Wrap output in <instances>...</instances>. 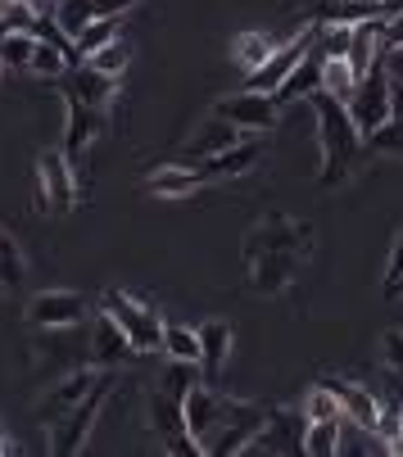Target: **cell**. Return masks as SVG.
Instances as JSON below:
<instances>
[{"label": "cell", "instance_id": "6da1fadb", "mask_svg": "<svg viewBox=\"0 0 403 457\" xmlns=\"http://www.w3.org/2000/svg\"><path fill=\"white\" fill-rule=\"evenodd\" d=\"M313 113H317V145H322V172L317 181L331 190V186H345L363 159V132H358V122L349 118V104L345 100H335L326 91H313L308 96Z\"/></svg>", "mask_w": 403, "mask_h": 457}, {"label": "cell", "instance_id": "7a4b0ae2", "mask_svg": "<svg viewBox=\"0 0 403 457\" xmlns=\"http://www.w3.org/2000/svg\"><path fill=\"white\" fill-rule=\"evenodd\" d=\"M249 408H254L249 399H231V395H218V389H209V385H195L190 395H186V430L205 444V453H209L214 439H218L231 421H240Z\"/></svg>", "mask_w": 403, "mask_h": 457}, {"label": "cell", "instance_id": "3957f363", "mask_svg": "<svg viewBox=\"0 0 403 457\" xmlns=\"http://www.w3.org/2000/svg\"><path fill=\"white\" fill-rule=\"evenodd\" d=\"M109 389H113V371L100 367V380L91 385V395H87L78 408H69L59 421H50V453L73 457V453L87 448V435H91V426H96V417H100V408H105V399H109Z\"/></svg>", "mask_w": 403, "mask_h": 457}, {"label": "cell", "instance_id": "277c9868", "mask_svg": "<svg viewBox=\"0 0 403 457\" xmlns=\"http://www.w3.org/2000/svg\"><path fill=\"white\" fill-rule=\"evenodd\" d=\"M100 308L127 331V340H131V349H137V353H150V349L164 345V321H159V312L146 308L137 295H127V290H105V295H100Z\"/></svg>", "mask_w": 403, "mask_h": 457}, {"label": "cell", "instance_id": "5b68a950", "mask_svg": "<svg viewBox=\"0 0 403 457\" xmlns=\"http://www.w3.org/2000/svg\"><path fill=\"white\" fill-rule=\"evenodd\" d=\"M317 37H322V28H317V23H304L290 41H281L273 54H267V63H258L254 73H245V87H249V91H263V96H273V91L295 73V63L317 46Z\"/></svg>", "mask_w": 403, "mask_h": 457}, {"label": "cell", "instance_id": "8992f818", "mask_svg": "<svg viewBox=\"0 0 403 457\" xmlns=\"http://www.w3.org/2000/svg\"><path fill=\"white\" fill-rule=\"evenodd\" d=\"M78 200V172H73V159L63 150H46L37 159V209H50V213H69Z\"/></svg>", "mask_w": 403, "mask_h": 457}, {"label": "cell", "instance_id": "52a82bcc", "mask_svg": "<svg viewBox=\"0 0 403 457\" xmlns=\"http://www.w3.org/2000/svg\"><path fill=\"white\" fill-rule=\"evenodd\" d=\"M267 249H295V253L308 258V249H313V227H308V222H295V218H281V213H267L258 227L245 231V268L254 263L258 253H267Z\"/></svg>", "mask_w": 403, "mask_h": 457}, {"label": "cell", "instance_id": "ba28073f", "mask_svg": "<svg viewBox=\"0 0 403 457\" xmlns=\"http://www.w3.org/2000/svg\"><path fill=\"white\" fill-rule=\"evenodd\" d=\"M214 113L227 118V122H236L240 132L249 137V132H273L277 118H281V104H277V96H263V91H249V87H245V91L218 100Z\"/></svg>", "mask_w": 403, "mask_h": 457}, {"label": "cell", "instance_id": "9c48e42d", "mask_svg": "<svg viewBox=\"0 0 403 457\" xmlns=\"http://www.w3.org/2000/svg\"><path fill=\"white\" fill-rule=\"evenodd\" d=\"M349 118L358 122L363 141L376 132L385 118H394V109H390V73H385V63H376V69L358 82V91H354V100H349Z\"/></svg>", "mask_w": 403, "mask_h": 457}, {"label": "cell", "instance_id": "30bf717a", "mask_svg": "<svg viewBox=\"0 0 403 457\" xmlns=\"http://www.w3.org/2000/svg\"><path fill=\"white\" fill-rule=\"evenodd\" d=\"M87 317V299L73 290H41L28 299V321L41 326V331H69Z\"/></svg>", "mask_w": 403, "mask_h": 457}, {"label": "cell", "instance_id": "8fae6325", "mask_svg": "<svg viewBox=\"0 0 403 457\" xmlns=\"http://www.w3.org/2000/svg\"><path fill=\"white\" fill-rule=\"evenodd\" d=\"M322 385L335 395V403H340V417L349 426H358L363 435H376V421H381V403L367 385L358 380H345V376H322Z\"/></svg>", "mask_w": 403, "mask_h": 457}, {"label": "cell", "instance_id": "7c38bea8", "mask_svg": "<svg viewBox=\"0 0 403 457\" xmlns=\"http://www.w3.org/2000/svg\"><path fill=\"white\" fill-rule=\"evenodd\" d=\"M304 426L308 417L304 412H290V408H267V421L263 430L249 439L245 453H304Z\"/></svg>", "mask_w": 403, "mask_h": 457}, {"label": "cell", "instance_id": "4fadbf2b", "mask_svg": "<svg viewBox=\"0 0 403 457\" xmlns=\"http://www.w3.org/2000/svg\"><path fill=\"white\" fill-rule=\"evenodd\" d=\"M299 263H304V253H295V249H267V253L254 258L245 272H249V286H254L258 295H281V290L295 281Z\"/></svg>", "mask_w": 403, "mask_h": 457}, {"label": "cell", "instance_id": "5bb4252c", "mask_svg": "<svg viewBox=\"0 0 403 457\" xmlns=\"http://www.w3.org/2000/svg\"><path fill=\"white\" fill-rule=\"evenodd\" d=\"M385 23H390V14H372V19H363V23L349 28V50H345V59H349V69H354L358 78H367L376 63H381Z\"/></svg>", "mask_w": 403, "mask_h": 457}, {"label": "cell", "instance_id": "9a60e30c", "mask_svg": "<svg viewBox=\"0 0 403 457\" xmlns=\"http://www.w3.org/2000/svg\"><path fill=\"white\" fill-rule=\"evenodd\" d=\"M59 100H63V154L78 159V154H87V145L100 132V109L78 96H59Z\"/></svg>", "mask_w": 403, "mask_h": 457}, {"label": "cell", "instance_id": "2e32d148", "mask_svg": "<svg viewBox=\"0 0 403 457\" xmlns=\"http://www.w3.org/2000/svg\"><path fill=\"white\" fill-rule=\"evenodd\" d=\"M258 154H263L258 141H236V145H227V150H218V154H209V159H199L195 168H199V177H205V181L245 177V172L258 163Z\"/></svg>", "mask_w": 403, "mask_h": 457}, {"label": "cell", "instance_id": "e0dca14e", "mask_svg": "<svg viewBox=\"0 0 403 457\" xmlns=\"http://www.w3.org/2000/svg\"><path fill=\"white\" fill-rule=\"evenodd\" d=\"M322 69H326V54H322V46H313V50L295 63V73L273 91L277 104H295V100H308L313 91H322Z\"/></svg>", "mask_w": 403, "mask_h": 457}, {"label": "cell", "instance_id": "ac0fdd59", "mask_svg": "<svg viewBox=\"0 0 403 457\" xmlns=\"http://www.w3.org/2000/svg\"><path fill=\"white\" fill-rule=\"evenodd\" d=\"M199 186H205V177H199L195 163H164L146 177V190L159 195V200H186V195H195Z\"/></svg>", "mask_w": 403, "mask_h": 457}, {"label": "cell", "instance_id": "d6986e66", "mask_svg": "<svg viewBox=\"0 0 403 457\" xmlns=\"http://www.w3.org/2000/svg\"><path fill=\"white\" fill-rule=\"evenodd\" d=\"M236 141H245V132L236 122H227V118H205L199 122V132L186 141V159L190 163H199V159H209V154H218V150H227V145H236Z\"/></svg>", "mask_w": 403, "mask_h": 457}, {"label": "cell", "instance_id": "ffe728a7", "mask_svg": "<svg viewBox=\"0 0 403 457\" xmlns=\"http://www.w3.org/2000/svg\"><path fill=\"white\" fill-rule=\"evenodd\" d=\"M96 380H100V371H73V376H63V380L50 389V395L41 399V417H46V421H59L63 412L78 408V403L91 395Z\"/></svg>", "mask_w": 403, "mask_h": 457}, {"label": "cell", "instance_id": "44dd1931", "mask_svg": "<svg viewBox=\"0 0 403 457\" xmlns=\"http://www.w3.org/2000/svg\"><path fill=\"white\" fill-rule=\"evenodd\" d=\"M91 353H96V362L100 367H113V362H122V358H131L137 349H131V340H127V331L122 326L100 308V317H96V326H91Z\"/></svg>", "mask_w": 403, "mask_h": 457}, {"label": "cell", "instance_id": "7402d4cb", "mask_svg": "<svg viewBox=\"0 0 403 457\" xmlns=\"http://www.w3.org/2000/svg\"><path fill=\"white\" fill-rule=\"evenodd\" d=\"M227 358H231V326L227 321H205L199 326V371L214 380Z\"/></svg>", "mask_w": 403, "mask_h": 457}, {"label": "cell", "instance_id": "603a6c76", "mask_svg": "<svg viewBox=\"0 0 403 457\" xmlns=\"http://www.w3.org/2000/svg\"><path fill=\"white\" fill-rule=\"evenodd\" d=\"M146 412H150V430L159 439H172V435L186 430V403L172 399V395H164V389H155V395L146 399Z\"/></svg>", "mask_w": 403, "mask_h": 457}, {"label": "cell", "instance_id": "cb8c5ba5", "mask_svg": "<svg viewBox=\"0 0 403 457\" xmlns=\"http://www.w3.org/2000/svg\"><path fill=\"white\" fill-rule=\"evenodd\" d=\"M372 14H385V10H372V5H363V0H317L308 23H317V28H349V23H363Z\"/></svg>", "mask_w": 403, "mask_h": 457}, {"label": "cell", "instance_id": "d4e9b609", "mask_svg": "<svg viewBox=\"0 0 403 457\" xmlns=\"http://www.w3.org/2000/svg\"><path fill=\"white\" fill-rule=\"evenodd\" d=\"M78 100H87V104H96V109H105L113 96H118V78H109V73H100V69H91V63L82 59L78 63V91H73Z\"/></svg>", "mask_w": 403, "mask_h": 457}, {"label": "cell", "instance_id": "484cf974", "mask_svg": "<svg viewBox=\"0 0 403 457\" xmlns=\"http://www.w3.org/2000/svg\"><path fill=\"white\" fill-rule=\"evenodd\" d=\"M50 14H55V23L69 32L73 41L100 19V14H96V0H55V10H50Z\"/></svg>", "mask_w": 403, "mask_h": 457}, {"label": "cell", "instance_id": "4316f807", "mask_svg": "<svg viewBox=\"0 0 403 457\" xmlns=\"http://www.w3.org/2000/svg\"><path fill=\"white\" fill-rule=\"evenodd\" d=\"M358 82H363V78L349 69V59H345V54L326 59V69H322V91H326V96H335V100H345V104H349L354 91H358Z\"/></svg>", "mask_w": 403, "mask_h": 457}, {"label": "cell", "instance_id": "83f0119b", "mask_svg": "<svg viewBox=\"0 0 403 457\" xmlns=\"http://www.w3.org/2000/svg\"><path fill=\"white\" fill-rule=\"evenodd\" d=\"M277 50V41L267 37V32H240L236 41H231V59L240 63L245 73H254L258 63H267V54Z\"/></svg>", "mask_w": 403, "mask_h": 457}, {"label": "cell", "instance_id": "f1b7e54d", "mask_svg": "<svg viewBox=\"0 0 403 457\" xmlns=\"http://www.w3.org/2000/svg\"><path fill=\"white\" fill-rule=\"evenodd\" d=\"M304 453L308 457H335V453H340V417L308 421L304 426Z\"/></svg>", "mask_w": 403, "mask_h": 457}, {"label": "cell", "instance_id": "f546056e", "mask_svg": "<svg viewBox=\"0 0 403 457\" xmlns=\"http://www.w3.org/2000/svg\"><path fill=\"white\" fill-rule=\"evenodd\" d=\"M168 358H181V362H199V331L195 326H181V321H164V345H159Z\"/></svg>", "mask_w": 403, "mask_h": 457}, {"label": "cell", "instance_id": "4dcf8cb0", "mask_svg": "<svg viewBox=\"0 0 403 457\" xmlns=\"http://www.w3.org/2000/svg\"><path fill=\"white\" fill-rule=\"evenodd\" d=\"M199 362H181V358H168V367H164V376H159V389L164 395H172V399H181L186 403V395L199 385Z\"/></svg>", "mask_w": 403, "mask_h": 457}, {"label": "cell", "instance_id": "1f68e13d", "mask_svg": "<svg viewBox=\"0 0 403 457\" xmlns=\"http://www.w3.org/2000/svg\"><path fill=\"white\" fill-rule=\"evenodd\" d=\"M0 281H5V290H19L28 281V258L10 231H0Z\"/></svg>", "mask_w": 403, "mask_h": 457}, {"label": "cell", "instance_id": "d6a6232c", "mask_svg": "<svg viewBox=\"0 0 403 457\" xmlns=\"http://www.w3.org/2000/svg\"><path fill=\"white\" fill-rule=\"evenodd\" d=\"M28 69H32L37 78H63L69 69H78V63H73L69 50H59V46H50V41L37 37V50H32V63H28Z\"/></svg>", "mask_w": 403, "mask_h": 457}, {"label": "cell", "instance_id": "836d02e7", "mask_svg": "<svg viewBox=\"0 0 403 457\" xmlns=\"http://www.w3.org/2000/svg\"><path fill=\"white\" fill-rule=\"evenodd\" d=\"M32 50H37V37L32 32H23V28L0 32V63H5V69H28Z\"/></svg>", "mask_w": 403, "mask_h": 457}, {"label": "cell", "instance_id": "e575fe53", "mask_svg": "<svg viewBox=\"0 0 403 457\" xmlns=\"http://www.w3.org/2000/svg\"><path fill=\"white\" fill-rule=\"evenodd\" d=\"M87 63H91V69H100V73H109V78H122V73H127V63H131V46L118 37V41H109V46L91 50V54H87Z\"/></svg>", "mask_w": 403, "mask_h": 457}, {"label": "cell", "instance_id": "d590c367", "mask_svg": "<svg viewBox=\"0 0 403 457\" xmlns=\"http://www.w3.org/2000/svg\"><path fill=\"white\" fill-rule=\"evenodd\" d=\"M122 37V19H96L82 37H78V50H82V59L91 54V50H100V46H109V41H118Z\"/></svg>", "mask_w": 403, "mask_h": 457}, {"label": "cell", "instance_id": "8d00e7d4", "mask_svg": "<svg viewBox=\"0 0 403 457\" xmlns=\"http://www.w3.org/2000/svg\"><path fill=\"white\" fill-rule=\"evenodd\" d=\"M304 417L308 421H331V417H340V403H335V395H331V389L317 380L313 389H308V399H304ZM345 421V417H340Z\"/></svg>", "mask_w": 403, "mask_h": 457}, {"label": "cell", "instance_id": "74e56055", "mask_svg": "<svg viewBox=\"0 0 403 457\" xmlns=\"http://www.w3.org/2000/svg\"><path fill=\"white\" fill-rule=\"evenodd\" d=\"M367 145L376 154H403V118H385L376 132L367 137Z\"/></svg>", "mask_w": 403, "mask_h": 457}, {"label": "cell", "instance_id": "f35d334b", "mask_svg": "<svg viewBox=\"0 0 403 457\" xmlns=\"http://www.w3.org/2000/svg\"><path fill=\"white\" fill-rule=\"evenodd\" d=\"M381 358L390 371H403V331H385L381 336Z\"/></svg>", "mask_w": 403, "mask_h": 457}, {"label": "cell", "instance_id": "ab89813d", "mask_svg": "<svg viewBox=\"0 0 403 457\" xmlns=\"http://www.w3.org/2000/svg\"><path fill=\"white\" fill-rule=\"evenodd\" d=\"M403 277V231H399V240H394V249H390V268H385V286H394Z\"/></svg>", "mask_w": 403, "mask_h": 457}, {"label": "cell", "instance_id": "60d3db41", "mask_svg": "<svg viewBox=\"0 0 403 457\" xmlns=\"http://www.w3.org/2000/svg\"><path fill=\"white\" fill-rule=\"evenodd\" d=\"M131 5H137V0H96V14L100 19H122Z\"/></svg>", "mask_w": 403, "mask_h": 457}, {"label": "cell", "instance_id": "b9f144b4", "mask_svg": "<svg viewBox=\"0 0 403 457\" xmlns=\"http://www.w3.org/2000/svg\"><path fill=\"white\" fill-rule=\"evenodd\" d=\"M399 41H403V10L390 14V23H385V46H399Z\"/></svg>", "mask_w": 403, "mask_h": 457}, {"label": "cell", "instance_id": "7bdbcfd3", "mask_svg": "<svg viewBox=\"0 0 403 457\" xmlns=\"http://www.w3.org/2000/svg\"><path fill=\"white\" fill-rule=\"evenodd\" d=\"M399 295H403V277H399L394 286H385V299H399Z\"/></svg>", "mask_w": 403, "mask_h": 457}, {"label": "cell", "instance_id": "ee69618b", "mask_svg": "<svg viewBox=\"0 0 403 457\" xmlns=\"http://www.w3.org/2000/svg\"><path fill=\"white\" fill-rule=\"evenodd\" d=\"M381 5H385V14H399V10H403V0H381Z\"/></svg>", "mask_w": 403, "mask_h": 457}, {"label": "cell", "instance_id": "f6af8a7d", "mask_svg": "<svg viewBox=\"0 0 403 457\" xmlns=\"http://www.w3.org/2000/svg\"><path fill=\"white\" fill-rule=\"evenodd\" d=\"M32 5H37V10L46 14V10H55V0H32Z\"/></svg>", "mask_w": 403, "mask_h": 457}, {"label": "cell", "instance_id": "bcb514c9", "mask_svg": "<svg viewBox=\"0 0 403 457\" xmlns=\"http://www.w3.org/2000/svg\"><path fill=\"white\" fill-rule=\"evenodd\" d=\"M0 453H14V444H10L5 435H0Z\"/></svg>", "mask_w": 403, "mask_h": 457}, {"label": "cell", "instance_id": "7dc6e473", "mask_svg": "<svg viewBox=\"0 0 403 457\" xmlns=\"http://www.w3.org/2000/svg\"><path fill=\"white\" fill-rule=\"evenodd\" d=\"M363 5H372V10H385V5H381V0H363Z\"/></svg>", "mask_w": 403, "mask_h": 457}, {"label": "cell", "instance_id": "c3c4849f", "mask_svg": "<svg viewBox=\"0 0 403 457\" xmlns=\"http://www.w3.org/2000/svg\"><path fill=\"white\" fill-rule=\"evenodd\" d=\"M0 295H5V281H0Z\"/></svg>", "mask_w": 403, "mask_h": 457}, {"label": "cell", "instance_id": "681fc988", "mask_svg": "<svg viewBox=\"0 0 403 457\" xmlns=\"http://www.w3.org/2000/svg\"><path fill=\"white\" fill-rule=\"evenodd\" d=\"M0 73H5V63H0Z\"/></svg>", "mask_w": 403, "mask_h": 457}]
</instances>
